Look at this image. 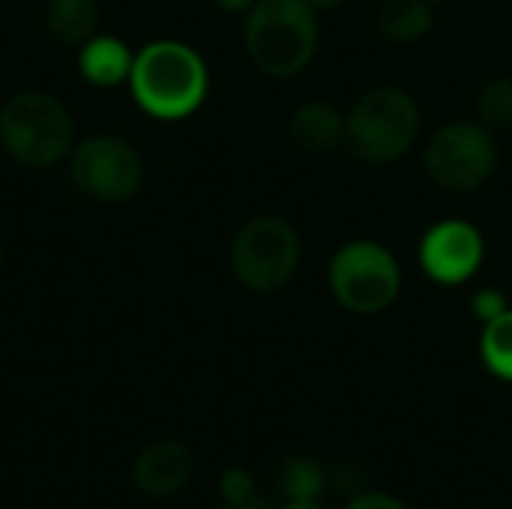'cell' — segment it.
I'll use <instances>...</instances> for the list:
<instances>
[{"instance_id":"1","label":"cell","mask_w":512,"mask_h":509,"mask_svg":"<svg viewBox=\"0 0 512 509\" xmlns=\"http://www.w3.org/2000/svg\"><path fill=\"white\" fill-rule=\"evenodd\" d=\"M132 96L156 120H183L207 96V63L195 48L177 39H159L135 54L129 75Z\"/></svg>"},{"instance_id":"2","label":"cell","mask_w":512,"mask_h":509,"mask_svg":"<svg viewBox=\"0 0 512 509\" xmlns=\"http://www.w3.org/2000/svg\"><path fill=\"white\" fill-rule=\"evenodd\" d=\"M318 12L306 0H258L246 18V51L273 78L300 75L318 48Z\"/></svg>"},{"instance_id":"3","label":"cell","mask_w":512,"mask_h":509,"mask_svg":"<svg viewBox=\"0 0 512 509\" xmlns=\"http://www.w3.org/2000/svg\"><path fill=\"white\" fill-rule=\"evenodd\" d=\"M75 141V123L69 108L51 93L24 90L0 108V144L27 168H51L69 156Z\"/></svg>"},{"instance_id":"4","label":"cell","mask_w":512,"mask_h":509,"mask_svg":"<svg viewBox=\"0 0 512 509\" xmlns=\"http://www.w3.org/2000/svg\"><path fill=\"white\" fill-rule=\"evenodd\" d=\"M420 135V108L402 87H375L357 99L348 114L345 141L348 147L372 162L402 159Z\"/></svg>"},{"instance_id":"5","label":"cell","mask_w":512,"mask_h":509,"mask_svg":"<svg viewBox=\"0 0 512 509\" xmlns=\"http://www.w3.org/2000/svg\"><path fill=\"white\" fill-rule=\"evenodd\" d=\"M300 264V237L279 216L246 222L231 243V270L237 282L255 294H273L291 282Z\"/></svg>"},{"instance_id":"6","label":"cell","mask_w":512,"mask_h":509,"mask_svg":"<svg viewBox=\"0 0 512 509\" xmlns=\"http://www.w3.org/2000/svg\"><path fill=\"white\" fill-rule=\"evenodd\" d=\"M402 273L390 249L375 240L342 246L330 264V291L354 315H378L399 297Z\"/></svg>"},{"instance_id":"7","label":"cell","mask_w":512,"mask_h":509,"mask_svg":"<svg viewBox=\"0 0 512 509\" xmlns=\"http://www.w3.org/2000/svg\"><path fill=\"white\" fill-rule=\"evenodd\" d=\"M498 165L492 129L483 123H447L426 147V171L447 192H474L489 183Z\"/></svg>"},{"instance_id":"8","label":"cell","mask_w":512,"mask_h":509,"mask_svg":"<svg viewBox=\"0 0 512 509\" xmlns=\"http://www.w3.org/2000/svg\"><path fill=\"white\" fill-rule=\"evenodd\" d=\"M72 183L93 201L120 204L129 201L144 180V162L138 150L117 135H96L75 147L69 165Z\"/></svg>"},{"instance_id":"9","label":"cell","mask_w":512,"mask_h":509,"mask_svg":"<svg viewBox=\"0 0 512 509\" xmlns=\"http://www.w3.org/2000/svg\"><path fill=\"white\" fill-rule=\"evenodd\" d=\"M420 264L435 282L462 285L483 264V237L474 225L462 219L441 222L423 237Z\"/></svg>"},{"instance_id":"10","label":"cell","mask_w":512,"mask_h":509,"mask_svg":"<svg viewBox=\"0 0 512 509\" xmlns=\"http://www.w3.org/2000/svg\"><path fill=\"white\" fill-rule=\"evenodd\" d=\"M192 471H195V459L189 447L183 441L162 438V441L147 444L135 456L132 486L138 495L150 501H162V498H174L177 492H183L192 480Z\"/></svg>"},{"instance_id":"11","label":"cell","mask_w":512,"mask_h":509,"mask_svg":"<svg viewBox=\"0 0 512 509\" xmlns=\"http://www.w3.org/2000/svg\"><path fill=\"white\" fill-rule=\"evenodd\" d=\"M132 63L135 54L117 36H93L81 45L78 54V72L96 87H114L120 81H129Z\"/></svg>"},{"instance_id":"12","label":"cell","mask_w":512,"mask_h":509,"mask_svg":"<svg viewBox=\"0 0 512 509\" xmlns=\"http://www.w3.org/2000/svg\"><path fill=\"white\" fill-rule=\"evenodd\" d=\"M348 117L330 102H306L291 117V138L309 153H330L345 138Z\"/></svg>"},{"instance_id":"13","label":"cell","mask_w":512,"mask_h":509,"mask_svg":"<svg viewBox=\"0 0 512 509\" xmlns=\"http://www.w3.org/2000/svg\"><path fill=\"white\" fill-rule=\"evenodd\" d=\"M45 27L63 45H84L96 36L99 6L96 0H48Z\"/></svg>"},{"instance_id":"14","label":"cell","mask_w":512,"mask_h":509,"mask_svg":"<svg viewBox=\"0 0 512 509\" xmlns=\"http://www.w3.org/2000/svg\"><path fill=\"white\" fill-rule=\"evenodd\" d=\"M435 24L429 0H387L378 12V27L390 42H417Z\"/></svg>"},{"instance_id":"15","label":"cell","mask_w":512,"mask_h":509,"mask_svg":"<svg viewBox=\"0 0 512 509\" xmlns=\"http://www.w3.org/2000/svg\"><path fill=\"white\" fill-rule=\"evenodd\" d=\"M480 354L495 378L512 381V309L483 324Z\"/></svg>"},{"instance_id":"16","label":"cell","mask_w":512,"mask_h":509,"mask_svg":"<svg viewBox=\"0 0 512 509\" xmlns=\"http://www.w3.org/2000/svg\"><path fill=\"white\" fill-rule=\"evenodd\" d=\"M327 486L324 468L309 456H294L282 465V492L288 501H318Z\"/></svg>"},{"instance_id":"17","label":"cell","mask_w":512,"mask_h":509,"mask_svg":"<svg viewBox=\"0 0 512 509\" xmlns=\"http://www.w3.org/2000/svg\"><path fill=\"white\" fill-rule=\"evenodd\" d=\"M480 123L492 132L512 129V75L492 78L480 93Z\"/></svg>"},{"instance_id":"18","label":"cell","mask_w":512,"mask_h":509,"mask_svg":"<svg viewBox=\"0 0 512 509\" xmlns=\"http://www.w3.org/2000/svg\"><path fill=\"white\" fill-rule=\"evenodd\" d=\"M219 495L225 504H237V501H246L255 495V480L249 471L243 468H228L222 477H219Z\"/></svg>"},{"instance_id":"19","label":"cell","mask_w":512,"mask_h":509,"mask_svg":"<svg viewBox=\"0 0 512 509\" xmlns=\"http://www.w3.org/2000/svg\"><path fill=\"white\" fill-rule=\"evenodd\" d=\"M342 509H411L390 492H357Z\"/></svg>"},{"instance_id":"20","label":"cell","mask_w":512,"mask_h":509,"mask_svg":"<svg viewBox=\"0 0 512 509\" xmlns=\"http://www.w3.org/2000/svg\"><path fill=\"white\" fill-rule=\"evenodd\" d=\"M471 309H474V315L486 324V321H492V318H498L501 312H507V300H504V294L501 291H480L474 300H471Z\"/></svg>"},{"instance_id":"21","label":"cell","mask_w":512,"mask_h":509,"mask_svg":"<svg viewBox=\"0 0 512 509\" xmlns=\"http://www.w3.org/2000/svg\"><path fill=\"white\" fill-rule=\"evenodd\" d=\"M225 12H249L258 0H216Z\"/></svg>"},{"instance_id":"22","label":"cell","mask_w":512,"mask_h":509,"mask_svg":"<svg viewBox=\"0 0 512 509\" xmlns=\"http://www.w3.org/2000/svg\"><path fill=\"white\" fill-rule=\"evenodd\" d=\"M225 509H270V504L258 495L246 498V501H237V504H225Z\"/></svg>"},{"instance_id":"23","label":"cell","mask_w":512,"mask_h":509,"mask_svg":"<svg viewBox=\"0 0 512 509\" xmlns=\"http://www.w3.org/2000/svg\"><path fill=\"white\" fill-rule=\"evenodd\" d=\"M315 12H330V9H336V6H342L345 0H306Z\"/></svg>"},{"instance_id":"24","label":"cell","mask_w":512,"mask_h":509,"mask_svg":"<svg viewBox=\"0 0 512 509\" xmlns=\"http://www.w3.org/2000/svg\"><path fill=\"white\" fill-rule=\"evenodd\" d=\"M282 509H324L318 501H288Z\"/></svg>"},{"instance_id":"25","label":"cell","mask_w":512,"mask_h":509,"mask_svg":"<svg viewBox=\"0 0 512 509\" xmlns=\"http://www.w3.org/2000/svg\"><path fill=\"white\" fill-rule=\"evenodd\" d=\"M0 267H3V243H0Z\"/></svg>"},{"instance_id":"26","label":"cell","mask_w":512,"mask_h":509,"mask_svg":"<svg viewBox=\"0 0 512 509\" xmlns=\"http://www.w3.org/2000/svg\"><path fill=\"white\" fill-rule=\"evenodd\" d=\"M429 3H438V0H429Z\"/></svg>"}]
</instances>
